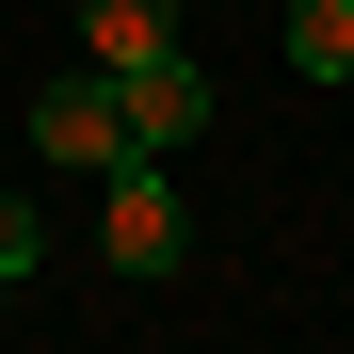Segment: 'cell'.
<instances>
[{
    "instance_id": "3957f363",
    "label": "cell",
    "mask_w": 354,
    "mask_h": 354,
    "mask_svg": "<svg viewBox=\"0 0 354 354\" xmlns=\"http://www.w3.org/2000/svg\"><path fill=\"white\" fill-rule=\"evenodd\" d=\"M113 97H129V145H145V161L209 145V65H194V48H145V65H113Z\"/></svg>"
},
{
    "instance_id": "7a4b0ae2",
    "label": "cell",
    "mask_w": 354,
    "mask_h": 354,
    "mask_svg": "<svg viewBox=\"0 0 354 354\" xmlns=\"http://www.w3.org/2000/svg\"><path fill=\"white\" fill-rule=\"evenodd\" d=\"M32 161H65V177H113V161H129V97H113V65H81V81L32 97Z\"/></svg>"
},
{
    "instance_id": "277c9868",
    "label": "cell",
    "mask_w": 354,
    "mask_h": 354,
    "mask_svg": "<svg viewBox=\"0 0 354 354\" xmlns=\"http://www.w3.org/2000/svg\"><path fill=\"white\" fill-rule=\"evenodd\" d=\"M177 48V0H81V65H145Z\"/></svg>"
},
{
    "instance_id": "8992f818",
    "label": "cell",
    "mask_w": 354,
    "mask_h": 354,
    "mask_svg": "<svg viewBox=\"0 0 354 354\" xmlns=\"http://www.w3.org/2000/svg\"><path fill=\"white\" fill-rule=\"evenodd\" d=\"M32 258H48V225H32V194H0V290H17Z\"/></svg>"
},
{
    "instance_id": "5b68a950",
    "label": "cell",
    "mask_w": 354,
    "mask_h": 354,
    "mask_svg": "<svg viewBox=\"0 0 354 354\" xmlns=\"http://www.w3.org/2000/svg\"><path fill=\"white\" fill-rule=\"evenodd\" d=\"M290 65H306V81H354V0H290Z\"/></svg>"
},
{
    "instance_id": "6da1fadb",
    "label": "cell",
    "mask_w": 354,
    "mask_h": 354,
    "mask_svg": "<svg viewBox=\"0 0 354 354\" xmlns=\"http://www.w3.org/2000/svg\"><path fill=\"white\" fill-rule=\"evenodd\" d=\"M97 258H113V274H129V290H161L177 258H194V209H177V177H161L145 145H129V161H113V177H97Z\"/></svg>"
}]
</instances>
